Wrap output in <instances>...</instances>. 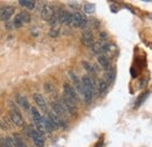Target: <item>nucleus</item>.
<instances>
[{"label":"nucleus","instance_id":"13","mask_svg":"<svg viewBox=\"0 0 152 147\" xmlns=\"http://www.w3.org/2000/svg\"><path fill=\"white\" fill-rule=\"evenodd\" d=\"M52 110H53V113H55L60 118H64L63 116L66 114V111H64L62 104H61L60 102H57V100L52 102Z\"/></svg>","mask_w":152,"mask_h":147},{"label":"nucleus","instance_id":"8","mask_svg":"<svg viewBox=\"0 0 152 147\" xmlns=\"http://www.w3.org/2000/svg\"><path fill=\"white\" fill-rule=\"evenodd\" d=\"M54 14H55V9H54L53 6H50V5H43V6L41 7L40 15H41V18L43 19V20L49 21L50 19L53 18Z\"/></svg>","mask_w":152,"mask_h":147},{"label":"nucleus","instance_id":"29","mask_svg":"<svg viewBox=\"0 0 152 147\" xmlns=\"http://www.w3.org/2000/svg\"><path fill=\"white\" fill-rule=\"evenodd\" d=\"M22 25H23V23H22V21H21V19H20L19 14H17L14 20H13V27H14V28H20Z\"/></svg>","mask_w":152,"mask_h":147},{"label":"nucleus","instance_id":"11","mask_svg":"<svg viewBox=\"0 0 152 147\" xmlns=\"http://www.w3.org/2000/svg\"><path fill=\"white\" fill-rule=\"evenodd\" d=\"M57 15H58V22H61L63 25H70V22H72V14L70 13H68L63 9H58Z\"/></svg>","mask_w":152,"mask_h":147},{"label":"nucleus","instance_id":"23","mask_svg":"<svg viewBox=\"0 0 152 147\" xmlns=\"http://www.w3.org/2000/svg\"><path fill=\"white\" fill-rule=\"evenodd\" d=\"M19 4L27 9H33L35 7V1H32V0H20Z\"/></svg>","mask_w":152,"mask_h":147},{"label":"nucleus","instance_id":"24","mask_svg":"<svg viewBox=\"0 0 152 147\" xmlns=\"http://www.w3.org/2000/svg\"><path fill=\"white\" fill-rule=\"evenodd\" d=\"M149 96V91L144 92V93H142L139 97H138V99L136 100V103H134V108H139L145 100H146V97Z\"/></svg>","mask_w":152,"mask_h":147},{"label":"nucleus","instance_id":"4","mask_svg":"<svg viewBox=\"0 0 152 147\" xmlns=\"http://www.w3.org/2000/svg\"><path fill=\"white\" fill-rule=\"evenodd\" d=\"M27 134L31 137V139L33 140L35 147H43L45 146V140L42 137V133L39 132L38 130L33 129V127H28L27 129Z\"/></svg>","mask_w":152,"mask_h":147},{"label":"nucleus","instance_id":"9","mask_svg":"<svg viewBox=\"0 0 152 147\" xmlns=\"http://www.w3.org/2000/svg\"><path fill=\"white\" fill-rule=\"evenodd\" d=\"M60 103L62 104V106H63V109H64L66 112H68V113H69V114H72L73 117L77 116L76 104L72 103V102H69V100H67L66 98H62V102H60Z\"/></svg>","mask_w":152,"mask_h":147},{"label":"nucleus","instance_id":"6","mask_svg":"<svg viewBox=\"0 0 152 147\" xmlns=\"http://www.w3.org/2000/svg\"><path fill=\"white\" fill-rule=\"evenodd\" d=\"M31 112H32L33 120H34V124H35V130H38L39 132H43V131H45L43 120H42L41 114L39 113L38 109H37V108H31Z\"/></svg>","mask_w":152,"mask_h":147},{"label":"nucleus","instance_id":"2","mask_svg":"<svg viewBox=\"0 0 152 147\" xmlns=\"http://www.w3.org/2000/svg\"><path fill=\"white\" fill-rule=\"evenodd\" d=\"M8 105H10V117H11L12 122L15 124V126H22L23 125V119H22V116L20 113L19 109L12 102H10Z\"/></svg>","mask_w":152,"mask_h":147},{"label":"nucleus","instance_id":"14","mask_svg":"<svg viewBox=\"0 0 152 147\" xmlns=\"http://www.w3.org/2000/svg\"><path fill=\"white\" fill-rule=\"evenodd\" d=\"M14 14V7L13 6H6L1 12H0V19L2 21H7L12 18V15Z\"/></svg>","mask_w":152,"mask_h":147},{"label":"nucleus","instance_id":"16","mask_svg":"<svg viewBox=\"0 0 152 147\" xmlns=\"http://www.w3.org/2000/svg\"><path fill=\"white\" fill-rule=\"evenodd\" d=\"M48 118L53 122V124L56 126V127H66V122L63 118H60L58 116H56L55 113H49L48 114Z\"/></svg>","mask_w":152,"mask_h":147},{"label":"nucleus","instance_id":"32","mask_svg":"<svg viewBox=\"0 0 152 147\" xmlns=\"http://www.w3.org/2000/svg\"><path fill=\"white\" fill-rule=\"evenodd\" d=\"M69 6H70L72 8H74V9H78V8H80V6H78L77 2H69Z\"/></svg>","mask_w":152,"mask_h":147},{"label":"nucleus","instance_id":"30","mask_svg":"<svg viewBox=\"0 0 152 147\" xmlns=\"http://www.w3.org/2000/svg\"><path fill=\"white\" fill-rule=\"evenodd\" d=\"M57 23H58V15H57V12H55V14L53 15V18L49 20V25L52 27H55Z\"/></svg>","mask_w":152,"mask_h":147},{"label":"nucleus","instance_id":"20","mask_svg":"<svg viewBox=\"0 0 152 147\" xmlns=\"http://www.w3.org/2000/svg\"><path fill=\"white\" fill-rule=\"evenodd\" d=\"M12 144H13V147H27L26 144H25V141L20 138L19 134H13Z\"/></svg>","mask_w":152,"mask_h":147},{"label":"nucleus","instance_id":"7","mask_svg":"<svg viewBox=\"0 0 152 147\" xmlns=\"http://www.w3.org/2000/svg\"><path fill=\"white\" fill-rule=\"evenodd\" d=\"M68 75H69V77H70L72 82L74 83V89H75V91H77V93H78L80 96L84 97V90H83V85H82L81 79H80L75 75V73H73V71H69Z\"/></svg>","mask_w":152,"mask_h":147},{"label":"nucleus","instance_id":"27","mask_svg":"<svg viewBox=\"0 0 152 147\" xmlns=\"http://www.w3.org/2000/svg\"><path fill=\"white\" fill-rule=\"evenodd\" d=\"M19 17H20V19H21V21H22L23 25H25V23H28V22L31 21V15H29L28 12H20Z\"/></svg>","mask_w":152,"mask_h":147},{"label":"nucleus","instance_id":"17","mask_svg":"<svg viewBox=\"0 0 152 147\" xmlns=\"http://www.w3.org/2000/svg\"><path fill=\"white\" fill-rule=\"evenodd\" d=\"M104 41L99 40L98 42H95L93 46H91V50H93V54H97V55H102L103 54V46H104Z\"/></svg>","mask_w":152,"mask_h":147},{"label":"nucleus","instance_id":"19","mask_svg":"<svg viewBox=\"0 0 152 147\" xmlns=\"http://www.w3.org/2000/svg\"><path fill=\"white\" fill-rule=\"evenodd\" d=\"M108 89H109V85L103 81V78L98 79V83H97V91H98V95L103 96L105 92L108 91Z\"/></svg>","mask_w":152,"mask_h":147},{"label":"nucleus","instance_id":"5","mask_svg":"<svg viewBox=\"0 0 152 147\" xmlns=\"http://www.w3.org/2000/svg\"><path fill=\"white\" fill-rule=\"evenodd\" d=\"M63 98H66L67 100H69L74 104H76V102H77V93H76L75 89L67 82L63 83Z\"/></svg>","mask_w":152,"mask_h":147},{"label":"nucleus","instance_id":"3","mask_svg":"<svg viewBox=\"0 0 152 147\" xmlns=\"http://www.w3.org/2000/svg\"><path fill=\"white\" fill-rule=\"evenodd\" d=\"M70 25L75 28H86L88 26V20H87L84 14H82L80 12H76L74 14H72Z\"/></svg>","mask_w":152,"mask_h":147},{"label":"nucleus","instance_id":"12","mask_svg":"<svg viewBox=\"0 0 152 147\" xmlns=\"http://www.w3.org/2000/svg\"><path fill=\"white\" fill-rule=\"evenodd\" d=\"M115 79H116V67L111 68V69L105 70V74H104V78H103V81H104V82H105L108 85H110V84H113V83H114Z\"/></svg>","mask_w":152,"mask_h":147},{"label":"nucleus","instance_id":"22","mask_svg":"<svg viewBox=\"0 0 152 147\" xmlns=\"http://www.w3.org/2000/svg\"><path fill=\"white\" fill-rule=\"evenodd\" d=\"M17 99H18V102L20 103V105L25 109V110H31V106H29V103H28V100H27V98L26 97H23V96H20V95H17Z\"/></svg>","mask_w":152,"mask_h":147},{"label":"nucleus","instance_id":"25","mask_svg":"<svg viewBox=\"0 0 152 147\" xmlns=\"http://www.w3.org/2000/svg\"><path fill=\"white\" fill-rule=\"evenodd\" d=\"M0 147H13L12 138H0Z\"/></svg>","mask_w":152,"mask_h":147},{"label":"nucleus","instance_id":"21","mask_svg":"<svg viewBox=\"0 0 152 147\" xmlns=\"http://www.w3.org/2000/svg\"><path fill=\"white\" fill-rule=\"evenodd\" d=\"M97 61H98L99 65H101V67H102L104 70H108V69H109V61H108L107 56L98 55V57H97Z\"/></svg>","mask_w":152,"mask_h":147},{"label":"nucleus","instance_id":"1","mask_svg":"<svg viewBox=\"0 0 152 147\" xmlns=\"http://www.w3.org/2000/svg\"><path fill=\"white\" fill-rule=\"evenodd\" d=\"M81 82H82L83 90H84V97H83V99L86 100L87 104H89V103L93 100L94 92H95V85H94L93 78L86 75V76L82 77V81H81Z\"/></svg>","mask_w":152,"mask_h":147},{"label":"nucleus","instance_id":"26","mask_svg":"<svg viewBox=\"0 0 152 147\" xmlns=\"http://www.w3.org/2000/svg\"><path fill=\"white\" fill-rule=\"evenodd\" d=\"M83 9H84V13H87V14H93V13L95 12V5L87 2V4L84 5Z\"/></svg>","mask_w":152,"mask_h":147},{"label":"nucleus","instance_id":"28","mask_svg":"<svg viewBox=\"0 0 152 147\" xmlns=\"http://www.w3.org/2000/svg\"><path fill=\"white\" fill-rule=\"evenodd\" d=\"M82 64H83L84 69H86V70H87L88 73H90L91 75H95V69H94V67H93V65H91L90 63H88V62H86V61H84V62H83Z\"/></svg>","mask_w":152,"mask_h":147},{"label":"nucleus","instance_id":"10","mask_svg":"<svg viewBox=\"0 0 152 147\" xmlns=\"http://www.w3.org/2000/svg\"><path fill=\"white\" fill-rule=\"evenodd\" d=\"M81 40H82V43L86 46V47H91L94 43H95V40L93 36V33L90 31H84L81 35Z\"/></svg>","mask_w":152,"mask_h":147},{"label":"nucleus","instance_id":"18","mask_svg":"<svg viewBox=\"0 0 152 147\" xmlns=\"http://www.w3.org/2000/svg\"><path fill=\"white\" fill-rule=\"evenodd\" d=\"M42 120H43V127H45V131L47 132H52L54 130H56L57 127L53 124V122L48 118V117H42Z\"/></svg>","mask_w":152,"mask_h":147},{"label":"nucleus","instance_id":"31","mask_svg":"<svg viewBox=\"0 0 152 147\" xmlns=\"http://www.w3.org/2000/svg\"><path fill=\"white\" fill-rule=\"evenodd\" d=\"M49 35L52 37H56L57 35H58V29L55 28V27H53V28L49 31Z\"/></svg>","mask_w":152,"mask_h":147},{"label":"nucleus","instance_id":"15","mask_svg":"<svg viewBox=\"0 0 152 147\" xmlns=\"http://www.w3.org/2000/svg\"><path fill=\"white\" fill-rule=\"evenodd\" d=\"M33 98H34L35 103L38 104V106L41 109V110L45 111V112L48 110L47 102H46V99L43 98V96H42V95H40V93H34V95H33Z\"/></svg>","mask_w":152,"mask_h":147}]
</instances>
